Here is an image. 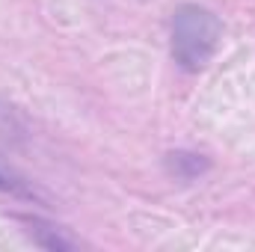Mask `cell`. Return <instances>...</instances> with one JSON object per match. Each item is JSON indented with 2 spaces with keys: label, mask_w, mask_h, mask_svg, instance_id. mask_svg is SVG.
<instances>
[{
  "label": "cell",
  "mask_w": 255,
  "mask_h": 252,
  "mask_svg": "<svg viewBox=\"0 0 255 252\" xmlns=\"http://www.w3.org/2000/svg\"><path fill=\"white\" fill-rule=\"evenodd\" d=\"M172 60L184 71H202L220 48L223 24L220 18L199 3H181L172 12V36H169Z\"/></svg>",
  "instance_id": "cell-1"
},
{
  "label": "cell",
  "mask_w": 255,
  "mask_h": 252,
  "mask_svg": "<svg viewBox=\"0 0 255 252\" xmlns=\"http://www.w3.org/2000/svg\"><path fill=\"white\" fill-rule=\"evenodd\" d=\"M211 169V160L199 151H169L166 154V172L178 181H196L199 175H205Z\"/></svg>",
  "instance_id": "cell-2"
},
{
  "label": "cell",
  "mask_w": 255,
  "mask_h": 252,
  "mask_svg": "<svg viewBox=\"0 0 255 252\" xmlns=\"http://www.w3.org/2000/svg\"><path fill=\"white\" fill-rule=\"evenodd\" d=\"M27 223V235L33 238V244L36 247H42V250H54V252H68V250H77V241L74 238H68L63 229H57V226H51V223H42V220H24Z\"/></svg>",
  "instance_id": "cell-3"
},
{
  "label": "cell",
  "mask_w": 255,
  "mask_h": 252,
  "mask_svg": "<svg viewBox=\"0 0 255 252\" xmlns=\"http://www.w3.org/2000/svg\"><path fill=\"white\" fill-rule=\"evenodd\" d=\"M0 190L3 193H12V196H21V199H30V202H45V193L42 190H36L30 181H24L21 175H15L6 166H0Z\"/></svg>",
  "instance_id": "cell-4"
}]
</instances>
